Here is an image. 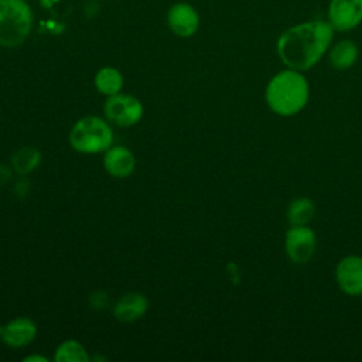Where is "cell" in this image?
<instances>
[{
  "label": "cell",
  "instance_id": "cell-1",
  "mask_svg": "<svg viewBox=\"0 0 362 362\" xmlns=\"http://www.w3.org/2000/svg\"><path fill=\"white\" fill-rule=\"evenodd\" d=\"M334 31L328 20H310L288 27L277 40V55L287 68L307 71L327 52Z\"/></svg>",
  "mask_w": 362,
  "mask_h": 362
},
{
  "label": "cell",
  "instance_id": "cell-2",
  "mask_svg": "<svg viewBox=\"0 0 362 362\" xmlns=\"http://www.w3.org/2000/svg\"><path fill=\"white\" fill-rule=\"evenodd\" d=\"M269 107L281 116L300 112L308 100V82L300 71L286 69L272 78L266 88Z\"/></svg>",
  "mask_w": 362,
  "mask_h": 362
},
{
  "label": "cell",
  "instance_id": "cell-3",
  "mask_svg": "<svg viewBox=\"0 0 362 362\" xmlns=\"http://www.w3.org/2000/svg\"><path fill=\"white\" fill-rule=\"evenodd\" d=\"M34 14L25 0H0V45L14 48L30 35Z\"/></svg>",
  "mask_w": 362,
  "mask_h": 362
},
{
  "label": "cell",
  "instance_id": "cell-4",
  "mask_svg": "<svg viewBox=\"0 0 362 362\" xmlns=\"http://www.w3.org/2000/svg\"><path fill=\"white\" fill-rule=\"evenodd\" d=\"M69 143L71 147L79 153H105L113 143V132L103 119L86 116L72 126Z\"/></svg>",
  "mask_w": 362,
  "mask_h": 362
},
{
  "label": "cell",
  "instance_id": "cell-5",
  "mask_svg": "<svg viewBox=\"0 0 362 362\" xmlns=\"http://www.w3.org/2000/svg\"><path fill=\"white\" fill-rule=\"evenodd\" d=\"M103 112L109 122L120 127H129L141 119L143 105L137 98L119 92L106 99Z\"/></svg>",
  "mask_w": 362,
  "mask_h": 362
},
{
  "label": "cell",
  "instance_id": "cell-6",
  "mask_svg": "<svg viewBox=\"0 0 362 362\" xmlns=\"http://www.w3.org/2000/svg\"><path fill=\"white\" fill-rule=\"evenodd\" d=\"M328 23L335 31H351L362 23V0H329Z\"/></svg>",
  "mask_w": 362,
  "mask_h": 362
},
{
  "label": "cell",
  "instance_id": "cell-7",
  "mask_svg": "<svg viewBox=\"0 0 362 362\" xmlns=\"http://www.w3.org/2000/svg\"><path fill=\"white\" fill-rule=\"evenodd\" d=\"M167 24L177 37L188 38L198 31L199 16L194 6L187 1H178L167 11Z\"/></svg>",
  "mask_w": 362,
  "mask_h": 362
},
{
  "label": "cell",
  "instance_id": "cell-8",
  "mask_svg": "<svg viewBox=\"0 0 362 362\" xmlns=\"http://www.w3.org/2000/svg\"><path fill=\"white\" fill-rule=\"evenodd\" d=\"M286 250L294 263L308 262L315 250L314 232L305 225L293 226L286 233Z\"/></svg>",
  "mask_w": 362,
  "mask_h": 362
},
{
  "label": "cell",
  "instance_id": "cell-9",
  "mask_svg": "<svg viewBox=\"0 0 362 362\" xmlns=\"http://www.w3.org/2000/svg\"><path fill=\"white\" fill-rule=\"evenodd\" d=\"M335 276L342 291L351 296L362 294V257L348 256L342 259L337 266Z\"/></svg>",
  "mask_w": 362,
  "mask_h": 362
},
{
  "label": "cell",
  "instance_id": "cell-10",
  "mask_svg": "<svg viewBox=\"0 0 362 362\" xmlns=\"http://www.w3.org/2000/svg\"><path fill=\"white\" fill-rule=\"evenodd\" d=\"M103 167L110 175L124 178L133 173L136 167V158L129 148L123 146H110L105 151Z\"/></svg>",
  "mask_w": 362,
  "mask_h": 362
},
{
  "label": "cell",
  "instance_id": "cell-11",
  "mask_svg": "<svg viewBox=\"0 0 362 362\" xmlns=\"http://www.w3.org/2000/svg\"><path fill=\"white\" fill-rule=\"evenodd\" d=\"M37 335L35 324L27 317H18L11 320L1 329L3 341L13 348H21L28 345Z\"/></svg>",
  "mask_w": 362,
  "mask_h": 362
},
{
  "label": "cell",
  "instance_id": "cell-12",
  "mask_svg": "<svg viewBox=\"0 0 362 362\" xmlns=\"http://www.w3.org/2000/svg\"><path fill=\"white\" fill-rule=\"evenodd\" d=\"M148 303L141 293L123 294L113 307V315L122 322H133L147 311Z\"/></svg>",
  "mask_w": 362,
  "mask_h": 362
},
{
  "label": "cell",
  "instance_id": "cell-13",
  "mask_svg": "<svg viewBox=\"0 0 362 362\" xmlns=\"http://www.w3.org/2000/svg\"><path fill=\"white\" fill-rule=\"evenodd\" d=\"M359 55L358 45L351 40L338 41L329 51V62L338 71L351 68Z\"/></svg>",
  "mask_w": 362,
  "mask_h": 362
},
{
  "label": "cell",
  "instance_id": "cell-14",
  "mask_svg": "<svg viewBox=\"0 0 362 362\" xmlns=\"http://www.w3.org/2000/svg\"><path fill=\"white\" fill-rule=\"evenodd\" d=\"M95 86L106 96L116 95L123 86V75L113 66H103L95 75Z\"/></svg>",
  "mask_w": 362,
  "mask_h": 362
},
{
  "label": "cell",
  "instance_id": "cell-15",
  "mask_svg": "<svg viewBox=\"0 0 362 362\" xmlns=\"http://www.w3.org/2000/svg\"><path fill=\"white\" fill-rule=\"evenodd\" d=\"M41 161V153L35 147H21L11 157V164L16 173L24 175L31 173Z\"/></svg>",
  "mask_w": 362,
  "mask_h": 362
},
{
  "label": "cell",
  "instance_id": "cell-16",
  "mask_svg": "<svg viewBox=\"0 0 362 362\" xmlns=\"http://www.w3.org/2000/svg\"><path fill=\"white\" fill-rule=\"evenodd\" d=\"M314 212V204L308 198H298L290 204L287 209V218L293 226H303L313 219Z\"/></svg>",
  "mask_w": 362,
  "mask_h": 362
},
{
  "label": "cell",
  "instance_id": "cell-17",
  "mask_svg": "<svg viewBox=\"0 0 362 362\" xmlns=\"http://www.w3.org/2000/svg\"><path fill=\"white\" fill-rule=\"evenodd\" d=\"M54 359L55 362H88L89 356L81 342L75 339H66L58 345Z\"/></svg>",
  "mask_w": 362,
  "mask_h": 362
},
{
  "label": "cell",
  "instance_id": "cell-18",
  "mask_svg": "<svg viewBox=\"0 0 362 362\" xmlns=\"http://www.w3.org/2000/svg\"><path fill=\"white\" fill-rule=\"evenodd\" d=\"M11 178V171L6 165H0V185L6 184Z\"/></svg>",
  "mask_w": 362,
  "mask_h": 362
},
{
  "label": "cell",
  "instance_id": "cell-19",
  "mask_svg": "<svg viewBox=\"0 0 362 362\" xmlns=\"http://www.w3.org/2000/svg\"><path fill=\"white\" fill-rule=\"evenodd\" d=\"M33 361H35V362H47L48 359L47 358H42V356H38V355H34V356H27V358H24V362H33Z\"/></svg>",
  "mask_w": 362,
  "mask_h": 362
}]
</instances>
